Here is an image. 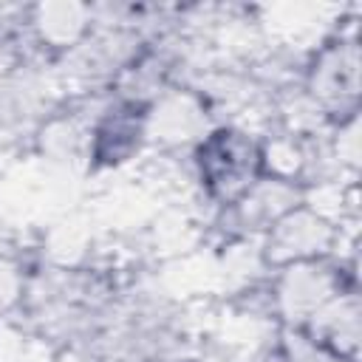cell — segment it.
Returning <instances> with one entry per match:
<instances>
[{
  "instance_id": "6da1fadb",
  "label": "cell",
  "mask_w": 362,
  "mask_h": 362,
  "mask_svg": "<svg viewBox=\"0 0 362 362\" xmlns=\"http://www.w3.org/2000/svg\"><path fill=\"white\" fill-rule=\"evenodd\" d=\"M195 167L209 198L229 206L260 178V144L240 127L206 130L195 144Z\"/></svg>"
},
{
  "instance_id": "7a4b0ae2",
  "label": "cell",
  "mask_w": 362,
  "mask_h": 362,
  "mask_svg": "<svg viewBox=\"0 0 362 362\" xmlns=\"http://www.w3.org/2000/svg\"><path fill=\"white\" fill-rule=\"evenodd\" d=\"M339 240V226L305 204H297L286 215H280L266 232L260 257L266 269H283L303 260H322Z\"/></svg>"
},
{
  "instance_id": "3957f363",
  "label": "cell",
  "mask_w": 362,
  "mask_h": 362,
  "mask_svg": "<svg viewBox=\"0 0 362 362\" xmlns=\"http://www.w3.org/2000/svg\"><path fill=\"white\" fill-rule=\"evenodd\" d=\"M342 291L339 272L328 260H303L277 269L272 283V308L283 325H305L314 311H320L331 297Z\"/></svg>"
},
{
  "instance_id": "277c9868",
  "label": "cell",
  "mask_w": 362,
  "mask_h": 362,
  "mask_svg": "<svg viewBox=\"0 0 362 362\" xmlns=\"http://www.w3.org/2000/svg\"><path fill=\"white\" fill-rule=\"evenodd\" d=\"M356 90H359V48L354 40H339L322 45L314 57L305 76V96L331 116L334 110H345V116L356 113Z\"/></svg>"
},
{
  "instance_id": "5b68a950",
  "label": "cell",
  "mask_w": 362,
  "mask_h": 362,
  "mask_svg": "<svg viewBox=\"0 0 362 362\" xmlns=\"http://www.w3.org/2000/svg\"><path fill=\"white\" fill-rule=\"evenodd\" d=\"M144 133L164 147H181L189 141L198 144L206 133V107L189 90H170L147 107Z\"/></svg>"
},
{
  "instance_id": "8992f818",
  "label": "cell",
  "mask_w": 362,
  "mask_h": 362,
  "mask_svg": "<svg viewBox=\"0 0 362 362\" xmlns=\"http://www.w3.org/2000/svg\"><path fill=\"white\" fill-rule=\"evenodd\" d=\"M93 11L79 3H42L31 14V25L48 48H74L85 40Z\"/></svg>"
},
{
  "instance_id": "52a82bcc",
  "label": "cell",
  "mask_w": 362,
  "mask_h": 362,
  "mask_svg": "<svg viewBox=\"0 0 362 362\" xmlns=\"http://www.w3.org/2000/svg\"><path fill=\"white\" fill-rule=\"evenodd\" d=\"M325 362H356V359H345V356H328Z\"/></svg>"
}]
</instances>
